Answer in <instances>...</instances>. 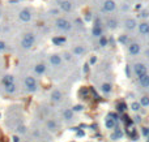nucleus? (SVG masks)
Masks as SVG:
<instances>
[{
  "label": "nucleus",
  "mask_w": 149,
  "mask_h": 142,
  "mask_svg": "<svg viewBox=\"0 0 149 142\" xmlns=\"http://www.w3.org/2000/svg\"><path fill=\"white\" fill-rule=\"evenodd\" d=\"M34 42H36V37H34V34L26 33L25 35L22 37L21 46H22L24 48H31V47H33V44H34Z\"/></svg>",
  "instance_id": "1"
},
{
  "label": "nucleus",
  "mask_w": 149,
  "mask_h": 142,
  "mask_svg": "<svg viewBox=\"0 0 149 142\" xmlns=\"http://www.w3.org/2000/svg\"><path fill=\"white\" fill-rule=\"evenodd\" d=\"M56 26L58 29H60V30H71V28H72V25H71L70 21H67L65 18H58L56 20Z\"/></svg>",
  "instance_id": "2"
},
{
  "label": "nucleus",
  "mask_w": 149,
  "mask_h": 142,
  "mask_svg": "<svg viewBox=\"0 0 149 142\" xmlns=\"http://www.w3.org/2000/svg\"><path fill=\"white\" fill-rule=\"evenodd\" d=\"M18 18H20V21H22V22H29V21L31 20V12L28 8H24V9H21L20 13H18Z\"/></svg>",
  "instance_id": "3"
},
{
  "label": "nucleus",
  "mask_w": 149,
  "mask_h": 142,
  "mask_svg": "<svg viewBox=\"0 0 149 142\" xmlns=\"http://www.w3.org/2000/svg\"><path fill=\"white\" fill-rule=\"evenodd\" d=\"M25 86L29 91H36L37 90V82L33 77H26L25 80Z\"/></svg>",
  "instance_id": "4"
},
{
  "label": "nucleus",
  "mask_w": 149,
  "mask_h": 142,
  "mask_svg": "<svg viewBox=\"0 0 149 142\" xmlns=\"http://www.w3.org/2000/svg\"><path fill=\"white\" fill-rule=\"evenodd\" d=\"M102 9H103V12H107V13L113 12L115 9V1L114 0H106L102 5Z\"/></svg>",
  "instance_id": "5"
},
{
  "label": "nucleus",
  "mask_w": 149,
  "mask_h": 142,
  "mask_svg": "<svg viewBox=\"0 0 149 142\" xmlns=\"http://www.w3.org/2000/svg\"><path fill=\"white\" fill-rule=\"evenodd\" d=\"M135 72H136V74L139 77H141V76H144L147 73V68H145L144 64H136L135 65Z\"/></svg>",
  "instance_id": "6"
},
{
  "label": "nucleus",
  "mask_w": 149,
  "mask_h": 142,
  "mask_svg": "<svg viewBox=\"0 0 149 142\" xmlns=\"http://www.w3.org/2000/svg\"><path fill=\"white\" fill-rule=\"evenodd\" d=\"M60 8H62L64 12H71V10H72V3L68 1V0H64V1H62V4H60Z\"/></svg>",
  "instance_id": "7"
},
{
  "label": "nucleus",
  "mask_w": 149,
  "mask_h": 142,
  "mask_svg": "<svg viewBox=\"0 0 149 142\" xmlns=\"http://www.w3.org/2000/svg\"><path fill=\"white\" fill-rule=\"evenodd\" d=\"M128 51L131 55H137L140 52V46L137 43H132L131 46L128 47Z\"/></svg>",
  "instance_id": "8"
},
{
  "label": "nucleus",
  "mask_w": 149,
  "mask_h": 142,
  "mask_svg": "<svg viewBox=\"0 0 149 142\" xmlns=\"http://www.w3.org/2000/svg\"><path fill=\"white\" fill-rule=\"evenodd\" d=\"M139 31L141 34H149V23H147V22H143V23H140L139 25Z\"/></svg>",
  "instance_id": "9"
},
{
  "label": "nucleus",
  "mask_w": 149,
  "mask_h": 142,
  "mask_svg": "<svg viewBox=\"0 0 149 142\" xmlns=\"http://www.w3.org/2000/svg\"><path fill=\"white\" fill-rule=\"evenodd\" d=\"M140 78V83H141V86H144V88H149V76L145 73L144 76H141Z\"/></svg>",
  "instance_id": "10"
},
{
  "label": "nucleus",
  "mask_w": 149,
  "mask_h": 142,
  "mask_svg": "<svg viewBox=\"0 0 149 142\" xmlns=\"http://www.w3.org/2000/svg\"><path fill=\"white\" fill-rule=\"evenodd\" d=\"M126 28L127 29H135L136 28V21L134 20V18H128V20H126Z\"/></svg>",
  "instance_id": "11"
},
{
  "label": "nucleus",
  "mask_w": 149,
  "mask_h": 142,
  "mask_svg": "<svg viewBox=\"0 0 149 142\" xmlns=\"http://www.w3.org/2000/svg\"><path fill=\"white\" fill-rule=\"evenodd\" d=\"M4 86H5V91H7V93L12 94V93H15V91H16V85H15V82L7 83V85H4Z\"/></svg>",
  "instance_id": "12"
},
{
  "label": "nucleus",
  "mask_w": 149,
  "mask_h": 142,
  "mask_svg": "<svg viewBox=\"0 0 149 142\" xmlns=\"http://www.w3.org/2000/svg\"><path fill=\"white\" fill-rule=\"evenodd\" d=\"M92 34L94 37H97V38H100V37L102 35V29H101V26L94 25V28H93V30H92Z\"/></svg>",
  "instance_id": "13"
},
{
  "label": "nucleus",
  "mask_w": 149,
  "mask_h": 142,
  "mask_svg": "<svg viewBox=\"0 0 149 142\" xmlns=\"http://www.w3.org/2000/svg\"><path fill=\"white\" fill-rule=\"evenodd\" d=\"M50 61H51L52 65H59L62 59H60V56H58V55H52V56L50 57Z\"/></svg>",
  "instance_id": "14"
},
{
  "label": "nucleus",
  "mask_w": 149,
  "mask_h": 142,
  "mask_svg": "<svg viewBox=\"0 0 149 142\" xmlns=\"http://www.w3.org/2000/svg\"><path fill=\"white\" fill-rule=\"evenodd\" d=\"M34 70H36L38 74H42V73H45V70H46V67H45L43 64H38L36 68H34Z\"/></svg>",
  "instance_id": "15"
},
{
  "label": "nucleus",
  "mask_w": 149,
  "mask_h": 142,
  "mask_svg": "<svg viewBox=\"0 0 149 142\" xmlns=\"http://www.w3.org/2000/svg\"><path fill=\"white\" fill-rule=\"evenodd\" d=\"M116 25H118V22H116V20H114V18H110V20H107V28L110 29H115Z\"/></svg>",
  "instance_id": "16"
},
{
  "label": "nucleus",
  "mask_w": 149,
  "mask_h": 142,
  "mask_svg": "<svg viewBox=\"0 0 149 142\" xmlns=\"http://www.w3.org/2000/svg\"><path fill=\"white\" fill-rule=\"evenodd\" d=\"M106 127H107V128H110V129H113V128L115 127V120H114L113 117H111V119H110V117H109V119L106 120Z\"/></svg>",
  "instance_id": "17"
},
{
  "label": "nucleus",
  "mask_w": 149,
  "mask_h": 142,
  "mask_svg": "<svg viewBox=\"0 0 149 142\" xmlns=\"http://www.w3.org/2000/svg\"><path fill=\"white\" fill-rule=\"evenodd\" d=\"M10 82H13V76H5V77H3V83L4 85H7V83H10Z\"/></svg>",
  "instance_id": "18"
},
{
  "label": "nucleus",
  "mask_w": 149,
  "mask_h": 142,
  "mask_svg": "<svg viewBox=\"0 0 149 142\" xmlns=\"http://www.w3.org/2000/svg\"><path fill=\"white\" fill-rule=\"evenodd\" d=\"M51 98H52V99H54V101H60V98H62V94H60V91L55 90V91H54V93H52Z\"/></svg>",
  "instance_id": "19"
},
{
  "label": "nucleus",
  "mask_w": 149,
  "mask_h": 142,
  "mask_svg": "<svg viewBox=\"0 0 149 142\" xmlns=\"http://www.w3.org/2000/svg\"><path fill=\"white\" fill-rule=\"evenodd\" d=\"M102 91L103 93H110L111 91V85L110 83H103L102 85Z\"/></svg>",
  "instance_id": "20"
},
{
  "label": "nucleus",
  "mask_w": 149,
  "mask_h": 142,
  "mask_svg": "<svg viewBox=\"0 0 149 142\" xmlns=\"http://www.w3.org/2000/svg\"><path fill=\"white\" fill-rule=\"evenodd\" d=\"M72 115H73V112L71 111V110H67V111H64V119L71 120L72 119Z\"/></svg>",
  "instance_id": "21"
},
{
  "label": "nucleus",
  "mask_w": 149,
  "mask_h": 142,
  "mask_svg": "<svg viewBox=\"0 0 149 142\" xmlns=\"http://www.w3.org/2000/svg\"><path fill=\"white\" fill-rule=\"evenodd\" d=\"M47 128H49L50 130H55V129H56V124H55L54 121H51V120H50V121H47Z\"/></svg>",
  "instance_id": "22"
},
{
  "label": "nucleus",
  "mask_w": 149,
  "mask_h": 142,
  "mask_svg": "<svg viewBox=\"0 0 149 142\" xmlns=\"http://www.w3.org/2000/svg\"><path fill=\"white\" fill-rule=\"evenodd\" d=\"M74 54L76 55H81V54H84V47H81V46H79V47H74Z\"/></svg>",
  "instance_id": "23"
},
{
  "label": "nucleus",
  "mask_w": 149,
  "mask_h": 142,
  "mask_svg": "<svg viewBox=\"0 0 149 142\" xmlns=\"http://www.w3.org/2000/svg\"><path fill=\"white\" fill-rule=\"evenodd\" d=\"M140 106H149V98L148 97H143L141 102H140Z\"/></svg>",
  "instance_id": "24"
},
{
  "label": "nucleus",
  "mask_w": 149,
  "mask_h": 142,
  "mask_svg": "<svg viewBox=\"0 0 149 142\" xmlns=\"http://www.w3.org/2000/svg\"><path fill=\"white\" fill-rule=\"evenodd\" d=\"M100 44H101V46H102V47H105L106 44H107V39H106L105 37H102V35H101V37H100Z\"/></svg>",
  "instance_id": "25"
},
{
  "label": "nucleus",
  "mask_w": 149,
  "mask_h": 142,
  "mask_svg": "<svg viewBox=\"0 0 149 142\" xmlns=\"http://www.w3.org/2000/svg\"><path fill=\"white\" fill-rule=\"evenodd\" d=\"M52 42H54L55 44H60V43H64L65 39L64 38H54L52 39Z\"/></svg>",
  "instance_id": "26"
},
{
  "label": "nucleus",
  "mask_w": 149,
  "mask_h": 142,
  "mask_svg": "<svg viewBox=\"0 0 149 142\" xmlns=\"http://www.w3.org/2000/svg\"><path fill=\"white\" fill-rule=\"evenodd\" d=\"M140 107H141V106H140V103H132L131 108L134 110V111H139V110H140Z\"/></svg>",
  "instance_id": "27"
},
{
  "label": "nucleus",
  "mask_w": 149,
  "mask_h": 142,
  "mask_svg": "<svg viewBox=\"0 0 149 142\" xmlns=\"http://www.w3.org/2000/svg\"><path fill=\"white\" fill-rule=\"evenodd\" d=\"M7 48V44H5L4 41H0V51H4Z\"/></svg>",
  "instance_id": "28"
},
{
  "label": "nucleus",
  "mask_w": 149,
  "mask_h": 142,
  "mask_svg": "<svg viewBox=\"0 0 149 142\" xmlns=\"http://www.w3.org/2000/svg\"><path fill=\"white\" fill-rule=\"evenodd\" d=\"M118 41L120 42V43H126V42H127V37H126V35H120Z\"/></svg>",
  "instance_id": "29"
},
{
  "label": "nucleus",
  "mask_w": 149,
  "mask_h": 142,
  "mask_svg": "<svg viewBox=\"0 0 149 142\" xmlns=\"http://www.w3.org/2000/svg\"><path fill=\"white\" fill-rule=\"evenodd\" d=\"M124 110H126V106H124L123 103L122 104H118V111H120V112H123Z\"/></svg>",
  "instance_id": "30"
},
{
  "label": "nucleus",
  "mask_w": 149,
  "mask_h": 142,
  "mask_svg": "<svg viewBox=\"0 0 149 142\" xmlns=\"http://www.w3.org/2000/svg\"><path fill=\"white\" fill-rule=\"evenodd\" d=\"M17 132L18 133H25V127H24V125H20L18 129H17Z\"/></svg>",
  "instance_id": "31"
},
{
  "label": "nucleus",
  "mask_w": 149,
  "mask_h": 142,
  "mask_svg": "<svg viewBox=\"0 0 149 142\" xmlns=\"http://www.w3.org/2000/svg\"><path fill=\"white\" fill-rule=\"evenodd\" d=\"M140 17H144V18H147V17H148V12H147V10H143V12L140 13Z\"/></svg>",
  "instance_id": "32"
},
{
  "label": "nucleus",
  "mask_w": 149,
  "mask_h": 142,
  "mask_svg": "<svg viewBox=\"0 0 149 142\" xmlns=\"http://www.w3.org/2000/svg\"><path fill=\"white\" fill-rule=\"evenodd\" d=\"M143 134H145V136H148V134H149L148 128H143Z\"/></svg>",
  "instance_id": "33"
},
{
  "label": "nucleus",
  "mask_w": 149,
  "mask_h": 142,
  "mask_svg": "<svg viewBox=\"0 0 149 142\" xmlns=\"http://www.w3.org/2000/svg\"><path fill=\"white\" fill-rule=\"evenodd\" d=\"M74 111H81V110H82V106H74Z\"/></svg>",
  "instance_id": "34"
},
{
  "label": "nucleus",
  "mask_w": 149,
  "mask_h": 142,
  "mask_svg": "<svg viewBox=\"0 0 149 142\" xmlns=\"http://www.w3.org/2000/svg\"><path fill=\"white\" fill-rule=\"evenodd\" d=\"M51 13H52L54 16H56V14H59V10H58V9H52V10H51Z\"/></svg>",
  "instance_id": "35"
},
{
  "label": "nucleus",
  "mask_w": 149,
  "mask_h": 142,
  "mask_svg": "<svg viewBox=\"0 0 149 142\" xmlns=\"http://www.w3.org/2000/svg\"><path fill=\"white\" fill-rule=\"evenodd\" d=\"M110 117H113L114 120H118V116H116L115 114H110Z\"/></svg>",
  "instance_id": "36"
},
{
  "label": "nucleus",
  "mask_w": 149,
  "mask_h": 142,
  "mask_svg": "<svg viewBox=\"0 0 149 142\" xmlns=\"http://www.w3.org/2000/svg\"><path fill=\"white\" fill-rule=\"evenodd\" d=\"M12 140H13V142H20V138H18L17 136H15V137L12 138Z\"/></svg>",
  "instance_id": "37"
},
{
  "label": "nucleus",
  "mask_w": 149,
  "mask_h": 142,
  "mask_svg": "<svg viewBox=\"0 0 149 142\" xmlns=\"http://www.w3.org/2000/svg\"><path fill=\"white\" fill-rule=\"evenodd\" d=\"M86 20H88V21L92 20V13H88V14H86Z\"/></svg>",
  "instance_id": "38"
},
{
  "label": "nucleus",
  "mask_w": 149,
  "mask_h": 142,
  "mask_svg": "<svg viewBox=\"0 0 149 142\" xmlns=\"http://www.w3.org/2000/svg\"><path fill=\"white\" fill-rule=\"evenodd\" d=\"M1 16H3V10L0 9V18H1Z\"/></svg>",
  "instance_id": "39"
},
{
  "label": "nucleus",
  "mask_w": 149,
  "mask_h": 142,
  "mask_svg": "<svg viewBox=\"0 0 149 142\" xmlns=\"http://www.w3.org/2000/svg\"><path fill=\"white\" fill-rule=\"evenodd\" d=\"M17 1H25V0H17Z\"/></svg>",
  "instance_id": "40"
},
{
  "label": "nucleus",
  "mask_w": 149,
  "mask_h": 142,
  "mask_svg": "<svg viewBox=\"0 0 149 142\" xmlns=\"http://www.w3.org/2000/svg\"><path fill=\"white\" fill-rule=\"evenodd\" d=\"M148 136H149V134H148Z\"/></svg>",
  "instance_id": "41"
}]
</instances>
